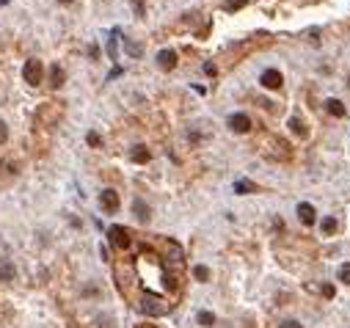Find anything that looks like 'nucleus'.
I'll use <instances>...</instances> for the list:
<instances>
[{"mask_svg": "<svg viewBox=\"0 0 350 328\" xmlns=\"http://www.w3.org/2000/svg\"><path fill=\"white\" fill-rule=\"evenodd\" d=\"M8 141V127H6V121H0V147Z\"/></svg>", "mask_w": 350, "mask_h": 328, "instance_id": "25", "label": "nucleus"}, {"mask_svg": "<svg viewBox=\"0 0 350 328\" xmlns=\"http://www.w3.org/2000/svg\"><path fill=\"white\" fill-rule=\"evenodd\" d=\"M14 276H17V270H14V265H11V262H0V279L11 281Z\"/></svg>", "mask_w": 350, "mask_h": 328, "instance_id": "15", "label": "nucleus"}, {"mask_svg": "<svg viewBox=\"0 0 350 328\" xmlns=\"http://www.w3.org/2000/svg\"><path fill=\"white\" fill-rule=\"evenodd\" d=\"M245 3H248V0H226L224 8H226V11H237V8H243Z\"/></svg>", "mask_w": 350, "mask_h": 328, "instance_id": "22", "label": "nucleus"}, {"mask_svg": "<svg viewBox=\"0 0 350 328\" xmlns=\"http://www.w3.org/2000/svg\"><path fill=\"white\" fill-rule=\"evenodd\" d=\"M229 130L232 133H248L251 130V119L245 113H234V116H229Z\"/></svg>", "mask_w": 350, "mask_h": 328, "instance_id": "6", "label": "nucleus"}, {"mask_svg": "<svg viewBox=\"0 0 350 328\" xmlns=\"http://www.w3.org/2000/svg\"><path fill=\"white\" fill-rule=\"evenodd\" d=\"M259 83L265 86V89H281L284 77H281L279 69H265V72H262V77H259Z\"/></svg>", "mask_w": 350, "mask_h": 328, "instance_id": "5", "label": "nucleus"}, {"mask_svg": "<svg viewBox=\"0 0 350 328\" xmlns=\"http://www.w3.org/2000/svg\"><path fill=\"white\" fill-rule=\"evenodd\" d=\"M86 141H88V147H94V149L102 147V138H99V133H94V130H91L88 135H86Z\"/></svg>", "mask_w": 350, "mask_h": 328, "instance_id": "21", "label": "nucleus"}, {"mask_svg": "<svg viewBox=\"0 0 350 328\" xmlns=\"http://www.w3.org/2000/svg\"><path fill=\"white\" fill-rule=\"evenodd\" d=\"M320 229L325 232V235H334V232H336V218H322Z\"/></svg>", "mask_w": 350, "mask_h": 328, "instance_id": "19", "label": "nucleus"}, {"mask_svg": "<svg viewBox=\"0 0 350 328\" xmlns=\"http://www.w3.org/2000/svg\"><path fill=\"white\" fill-rule=\"evenodd\" d=\"M325 108H328V113L334 116V119H342L345 113H348V111H345V102H339V99H334V97L325 99Z\"/></svg>", "mask_w": 350, "mask_h": 328, "instance_id": "11", "label": "nucleus"}, {"mask_svg": "<svg viewBox=\"0 0 350 328\" xmlns=\"http://www.w3.org/2000/svg\"><path fill=\"white\" fill-rule=\"evenodd\" d=\"M204 75L215 77V75H218V66H215V63H212V61H207V63H204Z\"/></svg>", "mask_w": 350, "mask_h": 328, "instance_id": "24", "label": "nucleus"}, {"mask_svg": "<svg viewBox=\"0 0 350 328\" xmlns=\"http://www.w3.org/2000/svg\"><path fill=\"white\" fill-rule=\"evenodd\" d=\"M193 276H196V281H202V284H204V281H210V268H207V265H196V268H193Z\"/></svg>", "mask_w": 350, "mask_h": 328, "instance_id": "18", "label": "nucleus"}, {"mask_svg": "<svg viewBox=\"0 0 350 328\" xmlns=\"http://www.w3.org/2000/svg\"><path fill=\"white\" fill-rule=\"evenodd\" d=\"M108 240H111L119 251H127L130 248V243H133V238H130V232L124 229V226H119V224H113L111 229H108Z\"/></svg>", "mask_w": 350, "mask_h": 328, "instance_id": "3", "label": "nucleus"}, {"mask_svg": "<svg viewBox=\"0 0 350 328\" xmlns=\"http://www.w3.org/2000/svg\"><path fill=\"white\" fill-rule=\"evenodd\" d=\"M320 293L325 295V298H334V293H336V290H334V284H322V290H320Z\"/></svg>", "mask_w": 350, "mask_h": 328, "instance_id": "26", "label": "nucleus"}, {"mask_svg": "<svg viewBox=\"0 0 350 328\" xmlns=\"http://www.w3.org/2000/svg\"><path fill=\"white\" fill-rule=\"evenodd\" d=\"M290 130H292L295 135H301V138L309 135V127H306V121H303L301 116H292V119H290Z\"/></svg>", "mask_w": 350, "mask_h": 328, "instance_id": "12", "label": "nucleus"}, {"mask_svg": "<svg viewBox=\"0 0 350 328\" xmlns=\"http://www.w3.org/2000/svg\"><path fill=\"white\" fill-rule=\"evenodd\" d=\"M298 218H301L303 226H312L315 224V207H312L309 202H301L298 204Z\"/></svg>", "mask_w": 350, "mask_h": 328, "instance_id": "8", "label": "nucleus"}, {"mask_svg": "<svg viewBox=\"0 0 350 328\" xmlns=\"http://www.w3.org/2000/svg\"><path fill=\"white\" fill-rule=\"evenodd\" d=\"M22 77H25V83L39 86L44 80V63L39 61V58H28V61H25V69H22Z\"/></svg>", "mask_w": 350, "mask_h": 328, "instance_id": "2", "label": "nucleus"}, {"mask_svg": "<svg viewBox=\"0 0 350 328\" xmlns=\"http://www.w3.org/2000/svg\"><path fill=\"white\" fill-rule=\"evenodd\" d=\"M124 47H127V53H130V56H133V58H141V47H138V44H135V42H130L127 36H124Z\"/></svg>", "mask_w": 350, "mask_h": 328, "instance_id": "20", "label": "nucleus"}, {"mask_svg": "<svg viewBox=\"0 0 350 328\" xmlns=\"http://www.w3.org/2000/svg\"><path fill=\"white\" fill-rule=\"evenodd\" d=\"M99 204H102L105 212H116V209H119V193L111 190V188H105L102 193H99Z\"/></svg>", "mask_w": 350, "mask_h": 328, "instance_id": "4", "label": "nucleus"}, {"mask_svg": "<svg viewBox=\"0 0 350 328\" xmlns=\"http://www.w3.org/2000/svg\"><path fill=\"white\" fill-rule=\"evenodd\" d=\"M144 328H152V326H144Z\"/></svg>", "mask_w": 350, "mask_h": 328, "instance_id": "30", "label": "nucleus"}, {"mask_svg": "<svg viewBox=\"0 0 350 328\" xmlns=\"http://www.w3.org/2000/svg\"><path fill=\"white\" fill-rule=\"evenodd\" d=\"M130 157H133L135 163H149V160H152V152H149L146 147H133V152H130Z\"/></svg>", "mask_w": 350, "mask_h": 328, "instance_id": "13", "label": "nucleus"}, {"mask_svg": "<svg viewBox=\"0 0 350 328\" xmlns=\"http://www.w3.org/2000/svg\"><path fill=\"white\" fill-rule=\"evenodd\" d=\"M116 39H119V28L113 30V33H111V39H108V56H111L113 61L119 58V50H116Z\"/></svg>", "mask_w": 350, "mask_h": 328, "instance_id": "16", "label": "nucleus"}, {"mask_svg": "<svg viewBox=\"0 0 350 328\" xmlns=\"http://www.w3.org/2000/svg\"><path fill=\"white\" fill-rule=\"evenodd\" d=\"M138 309L144 314H149V317H163V314H168V309H171V300H166L163 295H154V293H144Z\"/></svg>", "mask_w": 350, "mask_h": 328, "instance_id": "1", "label": "nucleus"}, {"mask_svg": "<svg viewBox=\"0 0 350 328\" xmlns=\"http://www.w3.org/2000/svg\"><path fill=\"white\" fill-rule=\"evenodd\" d=\"M196 320H199V326L210 328V326H215V314H212V312H199Z\"/></svg>", "mask_w": 350, "mask_h": 328, "instance_id": "17", "label": "nucleus"}, {"mask_svg": "<svg viewBox=\"0 0 350 328\" xmlns=\"http://www.w3.org/2000/svg\"><path fill=\"white\" fill-rule=\"evenodd\" d=\"M281 328H303V326L298 320H284V323H281Z\"/></svg>", "mask_w": 350, "mask_h": 328, "instance_id": "27", "label": "nucleus"}, {"mask_svg": "<svg viewBox=\"0 0 350 328\" xmlns=\"http://www.w3.org/2000/svg\"><path fill=\"white\" fill-rule=\"evenodd\" d=\"M254 190H257V185H254V182H248V179H234V193L245 196V193H254Z\"/></svg>", "mask_w": 350, "mask_h": 328, "instance_id": "14", "label": "nucleus"}, {"mask_svg": "<svg viewBox=\"0 0 350 328\" xmlns=\"http://www.w3.org/2000/svg\"><path fill=\"white\" fill-rule=\"evenodd\" d=\"M157 66H160V69H174L176 66V53L174 50H160V53H157Z\"/></svg>", "mask_w": 350, "mask_h": 328, "instance_id": "7", "label": "nucleus"}, {"mask_svg": "<svg viewBox=\"0 0 350 328\" xmlns=\"http://www.w3.org/2000/svg\"><path fill=\"white\" fill-rule=\"evenodd\" d=\"M63 80H66L63 69L58 66V63H53V66H50V86H53V89H61V86H63Z\"/></svg>", "mask_w": 350, "mask_h": 328, "instance_id": "10", "label": "nucleus"}, {"mask_svg": "<svg viewBox=\"0 0 350 328\" xmlns=\"http://www.w3.org/2000/svg\"><path fill=\"white\" fill-rule=\"evenodd\" d=\"M61 3H72V0H61Z\"/></svg>", "mask_w": 350, "mask_h": 328, "instance_id": "29", "label": "nucleus"}, {"mask_svg": "<svg viewBox=\"0 0 350 328\" xmlns=\"http://www.w3.org/2000/svg\"><path fill=\"white\" fill-rule=\"evenodd\" d=\"M133 3H135V14L144 17V3H141V0H133Z\"/></svg>", "mask_w": 350, "mask_h": 328, "instance_id": "28", "label": "nucleus"}, {"mask_svg": "<svg viewBox=\"0 0 350 328\" xmlns=\"http://www.w3.org/2000/svg\"><path fill=\"white\" fill-rule=\"evenodd\" d=\"M339 279H342L345 284H350V262H345V265L339 268Z\"/></svg>", "mask_w": 350, "mask_h": 328, "instance_id": "23", "label": "nucleus"}, {"mask_svg": "<svg viewBox=\"0 0 350 328\" xmlns=\"http://www.w3.org/2000/svg\"><path fill=\"white\" fill-rule=\"evenodd\" d=\"M133 212H135V218H138L141 224H149V218H152V212H149V204L144 202V199H135V202H133Z\"/></svg>", "mask_w": 350, "mask_h": 328, "instance_id": "9", "label": "nucleus"}]
</instances>
